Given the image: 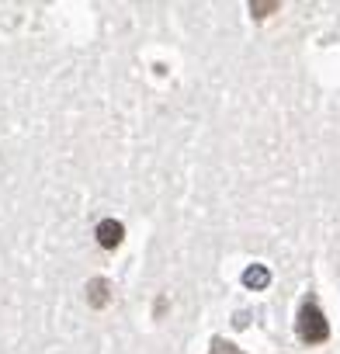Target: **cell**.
<instances>
[{
    "instance_id": "1",
    "label": "cell",
    "mask_w": 340,
    "mask_h": 354,
    "mask_svg": "<svg viewBox=\"0 0 340 354\" xmlns=\"http://www.w3.org/2000/svg\"><path fill=\"white\" fill-rule=\"evenodd\" d=\"M295 330H299V340H305V344H323V340L330 337V323H326L323 309H319L312 299H305V302L299 306Z\"/></svg>"
},
{
    "instance_id": "2",
    "label": "cell",
    "mask_w": 340,
    "mask_h": 354,
    "mask_svg": "<svg viewBox=\"0 0 340 354\" xmlns=\"http://www.w3.org/2000/svg\"><path fill=\"white\" fill-rule=\"evenodd\" d=\"M94 236H97V243H101L104 250H115V247L122 243V236H125V226L115 223V219H101L97 230H94Z\"/></svg>"
},
{
    "instance_id": "3",
    "label": "cell",
    "mask_w": 340,
    "mask_h": 354,
    "mask_svg": "<svg viewBox=\"0 0 340 354\" xmlns=\"http://www.w3.org/2000/svg\"><path fill=\"white\" fill-rule=\"evenodd\" d=\"M108 299H111V285H108L104 278H91V281H87V302H91L94 309H104Z\"/></svg>"
},
{
    "instance_id": "4",
    "label": "cell",
    "mask_w": 340,
    "mask_h": 354,
    "mask_svg": "<svg viewBox=\"0 0 340 354\" xmlns=\"http://www.w3.org/2000/svg\"><path fill=\"white\" fill-rule=\"evenodd\" d=\"M243 285H247V288H267V285H271V271H267L264 264H254V268L243 271Z\"/></svg>"
},
{
    "instance_id": "5",
    "label": "cell",
    "mask_w": 340,
    "mask_h": 354,
    "mask_svg": "<svg viewBox=\"0 0 340 354\" xmlns=\"http://www.w3.org/2000/svg\"><path fill=\"white\" fill-rule=\"evenodd\" d=\"M281 4H278V0H250V15L254 18H267L271 11H278Z\"/></svg>"
},
{
    "instance_id": "6",
    "label": "cell",
    "mask_w": 340,
    "mask_h": 354,
    "mask_svg": "<svg viewBox=\"0 0 340 354\" xmlns=\"http://www.w3.org/2000/svg\"><path fill=\"white\" fill-rule=\"evenodd\" d=\"M209 354H247V351H240L236 344H229V340L216 337V340H212V351H209Z\"/></svg>"
}]
</instances>
